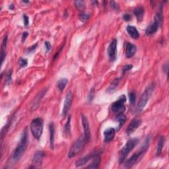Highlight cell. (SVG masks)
<instances>
[{
  "instance_id": "1f68e13d",
  "label": "cell",
  "mask_w": 169,
  "mask_h": 169,
  "mask_svg": "<svg viewBox=\"0 0 169 169\" xmlns=\"http://www.w3.org/2000/svg\"><path fill=\"white\" fill-rule=\"evenodd\" d=\"M11 75H12V70H9L8 71V74H7L6 77V83L9 84V83L11 81Z\"/></svg>"
},
{
  "instance_id": "484cf974",
  "label": "cell",
  "mask_w": 169,
  "mask_h": 169,
  "mask_svg": "<svg viewBox=\"0 0 169 169\" xmlns=\"http://www.w3.org/2000/svg\"><path fill=\"white\" fill-rule=\"evenodd\" d=\"M100 157L96 155L94 157V160L92 162V163L89 165V166L87 167L88 168H98L99 167V164H100Z\"/></svg>"
},
{
  "instance_id": "6da1fadb",
  "label": "cell",
  "mask_w": 169,
  "mask_h": 169,
  "mask_svg": "<svg viewBox=\"0 0 169 169\" xmlns=\"http://www.w3.org/2000/svg\"><path fill=\"white\" fill-rule=\"evenodd\" d=\"M28 145V133L27 129L25 128L24 131L23 132L20 141L18 143V145L16 147L15 151L13 154V159L14 161H18L20 158L23 156L24 151H26Z\"/></svg>"
},
{
  "instance_id": "d6986e66",
  "label": "cell",
  "mask_w": 169,
  "mask_h": 169,
  "mask_svg": "<svg viewBox=\"0 0 169 169\" xmlns=\"http://www.w3.org/2000/svg\"><path fill=\"white\" fill-rule=\"evenodd\" d=\"M7 42H8V36L5 35L3 39L2 49H1V63L3 64L4 62L5 56H6V47H7Z\"/></svg>"
},
{
  "instance_id": "4316f807",
  "label": "cell",
  "mask_w": 169,
  "mask_h": 169,
  "mask_svg": "<svg viewBox=\"0 0 169 169\" xmlns=\"http://www.w3.org/2000/svg\"><path fill=\"white\" fill-rule=\"evenodd\" d=\"M67 83H68V80L66 78L61 79V80L58 81V82H57V88L59 89L60 91H62L63 90L66 88Z\"/></svg>"
},
{
  "instance_id": "d6a6232c",
  "label": "cell",
  "mask_w": 169,
  "mask_h": 169,
  "mask_svg": "<svg viewBox=\"0 0 169 169\" xmlns=\"http://www.w3.org/2000/svg\"><path fill=\"white\" fill-rule=\"evenodd\" d=\"M132 68H133L132 65H126V66H125L123 68H122V72H123V73H124L126 72V71L132 69Z\"/></svg>"
},
{
  "instance_id": "5bb4252c",
  "label": "cell",
  "mask_w": 169,
  "mask_h": 169,
  "mask_svg": "<svg viewBox=\"0 0 169 169\" xmlns=\"http://www.w3.org/2000/svg\"><path fill=\"white\" fill-rule=\"evenodd\" d=\"M46 91V90H45V89L42 90V91L39 93L37 96H36V97L33 100V101H32V106H31L32 110H34L38 106L39 104H40V102L41 101V99L43 98V97H44V96L45 95Z\"/></svg>"
},
{
  "instance_id": "f546056e",
  "label": "cell",
  "mask_w": 169,
  "mask_h": 169,
  "mask_svg": "<svg viewBox=\"0 0 169 169\" xmlns=\"http://www.w3.org/2000/svg\"><path fill=\"white\" fill-rule=\"evenodd\" d=\"M79 17H80V20L82 21V22H85V21H87L89 19V15L87 13H80V15H79Z\"/></svg>"
},
{
  "instance_id": "74e56055",
  "label": "cell",
  "mask_w": 169,
  "mask_h": 169,
  "mask_svg": "<svg viewBox=\"0 0 169 169\" xmlns=\"http://www.w3.org/2000/svg\"><path fill=\"white\" fill-rule=\"evenodd\" d=\"M123 19L125 21H128L132 19V17L130 15H129V14H125V15H124V16H123Z\"/></svg>"
},
{
  "instance_id": "52a82bcc",
  "label": "cell",
  "mask_w": 169,
  "mask_h": 169,
  "mask_svg": "<svg viewBox=\"0 0 169 169\" xmlns=\"http://www.w3.org/2000/svg\"><path fill=\"white\" fill-rule=\"evenodd\" d=\"M126 102V97L124 95H122L116 102H114L111 107L112 112L114 114H119L124 113L125 110V107L124 106V103Z\"/></svg>"
},
{
  "instance_id": "e0dca14e",
  "label": "cell",
  "mask_w": 169,
  "mask_h": 169,
  "mask_svg": "<svg viewBox=\"0 0 169 169\" xmlns=\"http://www.w3.org/2000/svg\"><path fill=\"white\" fill-rule=\"evenodd\" d=\"M49 131H50V147L53 149L54 147V135H55V127L54 123H50L49 125Z\"/></svg>"
},
{
  "instance_id": "ffe728a7",
  "label": "cell",
  "mask_w": 169,
  "mask_h": 169,
  "mask_svg": "<svg viewBox=\"0 0 169 169\" xmlns=\"http://www.w3.org/2000/svg\"><path fill=\"white\" fill-rule=\"evenodd\" d=\"M95 156L96 155H93V154H89V155L82 157V158H81V159L77 161L76 163H75V165H76L77 167H82L83 165H84L87 163L90 159H93V158H94Z\"/></svg>"
},
{
  "instance_id": "83f0119b",
  "label": "cell",
  "mask_w": 169,
  "mask_h": 169,
  "mask_svg": "<svg viewBox=\"0 0 169 169\" xmlns=\"http://www.w3.org/2000/svg\"><path fill=\"white\" fill-rule=\"evenodd\" d=\"M74 3L76 8L80 11H83L85 8V3L84 1H75L74 2Z\"/></svg>"
},
{
  "instance_id": "60d3db41",
  "label": "cell",
  "mask_w": 169,
  "mask_h": 169,
  "mask_svg": "<svg viewBox=\"0 0 169 169\" xmlns=\"http://www.w3.org/2000/svg\"><path fill=\"white\" fill-rule=\"evenodd\" d=\"M9 8H10V9H13V8H14L13 4H11V6H10V7H9Z\"/></svg>"
},
{
  "instance_id": "d4e9b609",
  "label": "cell",
  "mask_w": 169,
  "mask_h": 169,
  "mask_svg": "<svg viewBox=\"0 0 169 169\" xmlns=\"http://www.w3.org/2000/svg\"><path fill=\"white\" fill-rule=\"evenodd\" d=\"M125 120H126V118H125V115L123 113L116 115V120L118 122V124H118V129L124 124Z\"/></svg>"
},
{
  "instance_id": "3957f363",
  "label": "cell",
  "mask_w": 169,
  "mask_h": 169,
  "mask_svg": "<svg viewBox=\"0 0 169 169\" xmlns=\"http://www.w3.org/2000/svg\"><path fill=\"white\" fill-rule=\"evenodd\" d=\"M139 140L138 139H132L125 143L124 146L122 147V149L120 151V157H119V163H123L125 161V159H126L127 156L130 153L133 149L134 148L135 146L137 144Z\"/></svg>"
},
{
  "instance_id": "d590c367",
  "label": "cell",
  "mask_w": 169,
  "mask_h": 169,
  "mask_svg": "<svg viewBox=\"0 0 169 169\" xmlns=\"http://www.w3.org/2000/svg\"><path fill=\"white\" fill-rule=\"evenodd\" d=\"M23 20H24V26H27L29 23V19H28V17L26 15H23Z\"/></svg>"
},
{
  "instance_id": "ba28073f",
  "label": "cell",
  "mask_w": 169,
  "mask_h": 169,
  "mask_svg": "<svg viewBox=\"0 0 169 169\" xmlns=\"http://www.w3.org/2000/svg\"><path fill=\"white\" fill-rule=\"evenodd\" d=\"M72 100H73V94L71 91H69L67 93L66 98H65L63 108V110H62V116L63 117H66L68 112H69V110L71 106V104H72Z\"/></svg>"
},
{
  "instance_id": "7a4b0ae2",
  "label": "cell",
  "mask_w": 169,
  "mask_h": 169,
  "mask_svg": "<svg viewBox=\"0 0 169 169\" xmlns=\"http://www.w3.org/2000/svg\"><path fill=\"white\" fill-rule=\"evenodd\" d=\"M149 143H150V139L147 138L144 143H143V146L141 147V149H140L138 152L134 153L129 159H128L125 162L124 167L125 168H129L134 166V165L137 163V161H138V160L140 159V158H141L143 156V154L147 152V149H149Z\"/></svg>"
},
{
  "instance_id": "4fadbf2b",
  "label": "cell",
  "mask_w": 169,
  "mask_h": 169,
  "mask_svg": "<svg viewBox=\"0 0 169 169\" xmlns=\"http://www.w3.org/2000/svg\"><path fill=\"white\" fill-rule=\"evenodd\" d=\"M44 157V153L42 151H38L34 154L32 159V164L34 167H38L41 165L42 162L43 160V158Z\"/></svg>"
},
{
  "instance_id": "4dcf8cb0",
  "label": "cell",
  "mask_w": 169,
  "mask_h": 169,
  "mask_svg": "<svg viewBox=\"0 0 169 169\" xmlns=\"http://www.w3.org/2000/svg\"><path fill=\"white\" fill-rule=\"evenodd\" d=\"M27 63H28L27 60L25 59L20 58L19 60V64L20 67H24L26 66H27Z\"/></svg>"
},
{
  "instance_id": "8d00e7d4",
  "label": "cell",
  "mask_w": 169,
  "mask_h": 169,
  "mask_svg": "<svg viewBox=\"0 0 169 169\" xmlns=\"http://www.w3.org/2000/svg\"><path fill=\"white\" fill-rule=\"evenodd\" d=\"M45 47H46V49L47 51H50V50H51V48H52V46H51V44H50V43L49 42H45Z\"/></svg>"
},
{
  "instance_id": "836d02e7",
  "label": "cell",
  "mask_w": 169,
  "mask_h": 169,
  "mask_svg": "<svg viewBox=\"0 0 169 169\" xmlns=\"http://www.w3.org/2000/svg\"><path fill=\"white\" fill-rule=\"evenodd\" d=\"M95 96V91H94V89H92L91 90V91H90L89 93V101H91V100L93 99Z\"/></svg>"
},
{
  "instance_id": "8992f818",
  "label": "cell",
  "mask_w": 169,
  "mask_h": 169,
  "mask_svg": "<svg viewBox=\"0 0 169 169\" xmlns=\"http://www.w3.org/2000/svg\"><path fill=\"white\" fill-rule=\"evenodd\" d=\"M85 143H87V142H86L83 136L79 138L76 141H75L73 145L71 147L70 151L68 153V157L72 158L76 156L77 154L80 153L81 151V150L83 149V147Z\"/></svg>"
},
{
  "instance_id": "44dd1931",
  "label": "cell",
  "mask_w": 169,
  "mask_h": 169,
  "mask_svg": "<svg viewBox=\"0 0 169 169\" xmlns=\"http://www.w3.org/2000/svg\"><path fill=\"white\" fill-rule=\"evenodd\" d=\"M144 8L143 7H138V8H135L134 10V15L137 18V19L138 21H141L143 15H144Z\"/></svg>"
},
{
  "instance_id": "cb8c5ba5",
  "label": "cell",
  "mask_w": 169,
  "mask_h": 169,
  "mask_svg": "<svg viewBox=\"0 0 169 169\" xmlns=\"http://www.w3.org/2000/svg\"><path fill=\"white\" fill-rule=\"evenodd\" d=\"M71 132V116L68 118V120L67 121V123L65 125L64 127V131H63V135L66 138H67L68 136H70Z\"/></svg>"
},
{
  "instance_id": "ac0fdd59",
  "label": "cell",
  "mask_w": 169,
  "mask_h": 169,
  "mask_svg": "<svg viewBox=\"0 0 169 169\" xmlns=\"http://www.w3.org/2000/svg\"><path fill=\"white\" fill-rule=\"evenodd\" d=\"M126 31L129 36L134 39H138L139 37V33L137 28L132 25H128L126 28Z\"/></svg>"
},
{
  "instance_id": "ab89813d",
  "label": "cell",
  "mask_w": 169,
  "mask_h": 169,
  "mask_svg": "<svg viewBox=\"0 0 169 169\" xmlns=\"http://www.w3.org/2000/svg\"><path fill=\"white\" fill-rule=\"evenodd\" d=\"M28 34V33L27 32H23V41H24L25 39L27 38Z\"/></svg>"
},
{
  "instance_id": "277c9868",
  "label": "cell",
  "mask_w": 169,
  "mask_h": 169,
  "mask_svg": "<svg viewBox=\"0 0 169 169\" xmlns=\"http://www.w3.org/2000/svg\"><path fill=\"white\" fill-rule=\"evenodd\" d=\"M43 127H44V120L41 118H37L31 122V131L34 137L39 139L41 137Z\"/></svg>"
},
{
  "instance_id": "30bf717a",
  "label": "cell",
  "mask_w": 169,
  "mask_h": 169,
  "mask_svg": "<svg viewBox=\"0 0 169 169\" xmlns=\"http://www.w3.org/2000/svg\"><path fill=\"white\" fill-rule=\"evenodd\" d=\"M81 120H82V125L83 128V138L86 142L88 143L90 138H91V132H90V128H89V124L87 120V118H86L84 115H82L81 117Z\"/></svg>"
},
{
  "instance_id": "2e32d148",
  "label": "cell",
  "mask_w": 169,
  "mask_h": 169,
  "mask_svg": "<svg viewBox=\"0 0 169 169\" xmlns=\"http://www.w3.org/2000/svg\"><path fill=\"white\" fill-rule=\"evenodd\" d=\"M136 52V46L131 44V43H128L126 46V50H125V56L128 58H130L135 55Z\"/></svg>"
},
{
  "instance_id": "8fae6325",
  "label": "cell",
  "mask_w": 169,
  "mask_h": 169,
  "mask_svg": "<svg viewBox=\"0 0 169 169\" xmlns=\"http://www.w3.org/2000/svg\"><path fill=\"white\" fill-rule=\"evenodd\" d=\"M141 124V120L139 118H134V119H133L126 129V134L128 135L132 134V133H134L139 127Z\"/></svg>"
},
{
  "instance_id": "5b68a950",
  "label": "cell",
  "mask_w": 169,
  "mask_h": 169,
  "mask_svg": "<svg viewBox=\"0 0 169 169\" xmlns=\"http://www.w3.org/2000/svg\"><path fill=\"white\" fill-rule=\"evenodd\" d=\"M154 91V85H150L148 87H147L145 91L143 92L142 95L141 96L139 100L138 105V112H141V111L144 109L145 107L147 102L149 101L151 96L152 93Z\"/></svg>"
},
{
  "instance_id": "7402d4cb",
  "label": "cell",
  "mask_w": 169,
  "mask_h": 169,
  "mask_svg": "<svg viewBox=\"0 0 169 169\" xmlns=\"http://www.w3.org/2000/svg\"><path fill=\"white\" fill-rule=\"evenodd\" d=\"M119 81H120L119 79H116V80H114L112 83L110 85L109 87L106 89V92L109 93H112L114 91H116L118 84H119Z\"/></svg>"
},
{
  "instance_id": "9c48e42d",
  "label": "cell",
  "mask_w": 169,
  "mask_h": 169,
  "mask_svg": "<svg viewBox=\"0 0 169 169\" xmlns=\"http://www.w3.org/2000/svg\"><path fill=\"white\" fill-rule=\"evenodd\" d=\"M116 53H117V41L116 39L110 42V44L108 48V56L111 62L114 61L116 58Z\"/></svg>"
},
{
  "instance_id": "e575fe53",
  "label": "cell",
  "mask_w": 169,
  "mask_h": 169,
  "mask_svg": "<svg viewBox=\"0 0 169 169\" xmlns=\"http://www.w3.org/2000/svg\"><path fill=\"white\" fill-rule=\"evenodd\" d=\"M110 5H111V7H112V8L114 9H115V10H118V9H119V5H118V4L117 3L114 2H111Z\"/></svg>"
},
{
  "instance_id": "f35d334b",
  "label": "cell",
  "mask_w": 169,
  "mask_h": 169,
  "mask_svg": "<svg viewBox=\"0 0 169 169\" xmlns=\"http://www.w3.org/2000/svg\"><path fill=\"white\" fill-rule=\"evenodd\" d=\"M37 46H38V44H35L34 46H31V47H29V48L28 49V51L29 52H32V51H33L34 50H35V49H36V48L37 47Z\"/></svg>"
},
{
  "instance_id": "9a60e30c",
  "label": "cell",
  "mask_w": 169,
  "mask_h": 169,
  "mask_svg": "<svg viewBox=\"0 0 169 169\" xmlns=\"http://www.w3.org/2000/svg\"><path fill=\"white\" fill-rule=\"evenodd\" d=\"M115 134H116V130L113 128H109L105 129L104 132V138H105V142H109L114 139Z\"/></svg>"
},
{
  "instance_id": "603a6c76",
  "label": "cell",
  "mask_w": 169,
  "mask_h": 169,
  "mask_svg": "<svg viewBox=\"0 0 169 169\" xmlns=\"http://www.w3.org/2000/svg\"><path fill=\"white\" fill-rule=\"evenodd\" d=\"M164 143H165V137L164 136H161L159 140V141H158V144H157V155H159V154H160L162 152V150H163Z\"/></svg>"
},
{
  "instance_id": "7c38bea8",
  "label": "cell",
  "mask_w": 169,
  "mask_h": 169,
  "mask_svg": "<svg viewBox=\"0 0 169 169\" xmlns=\"http://www.w3.org/2000/svg\"><path fill=\"white\" fill-rule=\"evenodd\" d=\"M161 23H160L159 22H158L157 21L154 20V21L151 23L147 28H146L145 31V33L147 35H152L153 34L155 33V32L157 31V30L159 29V28L161 26Z\"/></svg>"
},
{
  "instance_id": "f1b7e54d",
  "label": "cell",
  "mask_w": 169,
  "mask_h": 169,
  "mask_svg": "<svg viewBox=\"0 0 169 169\" xmlns=\"http://www.w3.org/2000/svg\"><path fill=\"white\" fill-rule=\"evenodd\" d=\"M129 102H130L132 106H134L135 103V100H136V95L134 92H131L129 94Z\"/></svg>"
}]
</instances>
